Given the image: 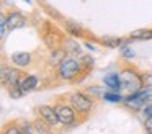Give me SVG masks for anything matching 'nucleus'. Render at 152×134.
Wrapping results in <instances>:
<instances>
[{
    "instance_id": "b1692460",
    "label": "nucleus",
    "mask_w": 152,
    "mask_h": 134,
    "mask_svg": "<svg viewBox=\"0 0 152 134\" xmlns=\"http://www.w3.org/2000/svg\"><path fill=\"white\" fill-rule=\"evenodd\" d=\"M144 131L145 134H152V116H147L144 119Z\"/></svg>"
},
{
    "instance_id": "423d86ee",
    "label": "nucleus",
    "mask_w": 152,
    "mask_h": 134,
    "mask_svg": "<svg viewBox=\"0 0 152 134\" xmlns=\"http://www.w3.org/2000/svg\"><path fill=\"white\" fill-rule=\"evenodd\" d=\"M21 77H23V72L18 67H13V65L5 64V62H0V83L4 85V88L20 83Z\"/></svg>"
},
{
    "instance_id": "bb28decb",
    "label": "nucleus",
    "mask_w": 152,
    "mask_h": 134,
    "mask_svg": "<svg viewBox=\"0 0 152 134\" xmlns=\"http://www.w3.org/2000/svg\"><path fill=\"white\" fill-rule=\"evenodd\" d=\"M2 25H7V15L0 10V26H2Z\"/></svg>"
},
{
    "instance_id": "5701e85b",
    "label": "nucleus",
    "mask_w": 152,
    "mask_h": 134,
    "mask_svg": "<svg viewBox=\"0 0 152 134\" xmlns=\"http://www.w3.org/2000/svg\"><path fill=\"white\" fill-rule=\"evenodd\" d=\"M142 82L144 87H152V72H142Z\"/></svg>"
},
{
    "instance_id": "f8f14e48",
    "label": "nucleus",
    "mask_w": 152,
    "mask_h": 134,
    "mask_svg": "<svg viewBox=\"0 0 152 134\" xmlns=\"http://www.w3.org/2000/svg\"><path fill=\"white\" fill-rule=\"evenodd\" d=\"M62 48L66 49L67 56H79V57L82 56V46H80L74 38H67V39H64Z\"/></svg>"
},
{
    "instance_id": "6e6552de",
    "label": "nucleus",
    "mask_w": 152,
    "mask_h": 134,
    "mask_svg": "<svg viewBox=\"0 0 152 134\" xmlns=\"http://www.w3.org/2000/svg\"><path fill=\"white\" fill-rule=\"evenodd\" d=\"M28 25V18L18 10H12L7 13V28L8 31H17Z\"/></svg>"
},
{
    "instance_id": "f3484780",
    "label": "nucleus",
    "mask_w": 152,
    "mask_h": 134,
    "mask_svg": "<svg viewBox=\"0 0 152 134\" xmlns=\"http://www.w3.org/2000/svg\"><path fill=\"white\" fill-rule=\"evenodd\" d=\"M129 39L131 41H147V39H152V28L136 29V31L129 33Z\"/></svg>"
},
{
    "instance_id": "2eb2a0df",
    "label": "nucleus",
    "mask_w": 152,
    "mask_h": 134,
    "mask_svg": "<svg viewBox=\"0 0 152 134\" xmlns=\"http://www.w3.org/2000/svg\"><path fill=\"white\" fill-rule=\"evenodd\" d=\"M103 83L113 92L121 90V82H119V74H108L103 77Z\"/></svg>"
},
{
    "instance_id": "aec40b11",
    "label": "nucleus",
    "mask_w": 152,
    "mask_h": 134,
    "mask_svg": "<svg viewBox=\"0 0 152 134\" xmlns=\"http://www.w3.org/2000/svg\"><path fill=\"white\" fill-rule=\"evenodd\" d=\"M79 61H80V64H82V69H83V74L85 75L95 67V59H93L92 56H88V54H82Z\"/></svg>"
},
{
    "instance_id": "20e7f679",
    "label": "nucleus",
    "mask_w": 152,
    "mask_h": 134,
    "mask_svg": "<svg viewBox=\"0 0 152 134\" xmlns=\"http://www.w3.org/2000/svg\"><path fill=\"white\" fill-rule=\"evenodd\" d=\"M67 100L74 106V110L79 113L82 121H85L95 108V98L83 90H74L70 93H67Z\"/></svg>"
},
{
    "instance_id": "0eeeda50",
    "label": "nucleus",
    "mask_w": 152,
    "mask_h": 134,
    "mask_svg": "<svg viewBox=\"0 0 152 134\" xmlns=\"http://www.w3.org/2000/svg\"><path fill=\"white\" fill-rule=\"evenodd\" d=\"M34 111H36V116L43 118L46 123H49L51 126L54 127V129H59L62 124H61L59 118H57V113H56V108H54V105H38L36 108H34Z\"/></svg>"
},
{
    "instance_id": "ddd939ff",
    "label": "nucleus",
    "mask_w": 152,
    "mask_h": 134,
    "mask_svg": "<svg viewBox=\"0 0 152 134\" xmlns=\"http://www.w3.org/2000/svg\"><path fill=\"white\" fill-rule=\"evenodd\" d=\"M98 41L102 42L105 48L115 49V48H121L124 42H128L129 38H128V39H123V38H116V36H103V38H100Z\"/></svg>"
},
{
    "instance_id": "c85d7f7f",
    "label": "nucleus",
    "mask_w": 152,
    "mask_h": 134,
    "mask_svg": "<svg viewBox=\"0 0 152 134\" xmlns=\"http://www.w3.org/2000/svg\"><path fill=\"white\" fill-rule=\"evenodd\" d=\"M25 2H26V3H30V0H25Z\"/></svg>"
},
{
    "instance_id": "9b49d317",
    "label": "nucleus",
    "mask_w": 152,
    "mask_h": 134,
    "mask_svg": "<svg viewBox=\"0 0 152 134\" xmlns=\"http://www.w3.org/2000/svg\"><path fill=\"white\" fill-rule=\"evenodd\" d=\"M64 28H66V31L69 33L72 38H83V36L87 34L85 28H83L82 25H79L77 21H72V20H67V21L64 23Z\"/></svg>"
},
{
    "instance_id": "4be33fe9",
    "label": "nucleus",
    "mask_w": 152,
    "mask_h": 134,
    "mask_svg": "<svg viewBox=\"0 0 152 134\" xmlns=\"http://www.w3.org/2000/svg\"><path fill=\"white\" fill-rule=\"evenodd\" d=\"M119 52H121V57L126 59V61H129V59L134 57V51L131 49V46H129L128 42H124V44L119 48Z\"/></svg>"
},
{
    "instance_id": "dca6fc26",
    "label": "nucleus",
    "mask_w": 152,
    "mask_h": 134,
    "mask_svg": "<svg viewBox=\"0 0 152 134\" xmlns=\"http://www.w3.org/2000/svg\"><path fill=\"white\" fill-rule=\"evenodd\" d=\"M33 123H34V127H36V133L38 134H54V127L51 126L49 123H46L43 118L36 116L33 119Z\"/></svg>"
},
{
    "instance_id": "9d476101",
    "label": "nucleus",
    "mask_w": 152,
    "mask_h": 134,
    "mask_svg": "<svg viewBox=\"0 0 152 134\" xmlns=\"http://www.w3.org/2000/svg\"><path fill=\"white\" fill-rule=\"evenodd\" d=\"M38 83H39V78H38V75H34V74L23 75L21 80H20V87H21V90H23V93H30V92L36 90Z\"/></svg>"
},
{
    "instance_id": "7ed1b4c3",
    "label": "nucleus",
    "mask_w": 152,
    "mask_h": 134,
    "mask_svg": "<svg viewBox=\"0 0 152 134\" xmlns=\"http://www.w3.org/2000/svg\"><path fill=\"white\" fill-rule=\"evenodd\" d=\"M53 105H54V108H56L57 118H59L61 124H62L64 127H75L77 124L82 123V118L79 116V113L74 110V106L69 103V100H67V95L56 98V101H54Z\"/></svg>"
},
{
    "instance_id": "1a4fd4ad",
    "label": "nucleus",
    "mask_w": 152,
    "mask_h": 134,
    "mask_svg": "<svg viewBox=\"0 0 152 134\" xmlns=\"http://www.w3.org/2000/svg\"><path fill=\"white\" fill-rule=\"evenodd\" d=\"M10 61L15 67L25 69V67H30L31 65V62H33V54H31V52H25V51L13 52V54L10 56Z\"/></svg>"
},
{
    "instance_id": "f03ea898",
    "label": "nucleus",
    "mask_w": 152,
    "mask_h": 134,
    "mask_svg": "<svg viewBox=\"0 0 152 134\" xmlns=\"http://www.w3.org/2000/svg\"><path fill=\"white\" fill-rule=\"evenodd\" d=\"M57 78L62 82H72L77 83L82 77H85L80 61L75 56H66L59 65H57Z\"/></svg>"
},
{
    "instance_id": "a878e982",
    "label": "nucleus",
    "mask_w": 152,
    "mask_h": 134,
    "mask_svg": "<svg viewBox=\"0 0 152 134\" xmlns=\"http://www.w3.org/2000/svg\"><path fill=\"white\" fill-rule=\"evenodd\" d=\"M7 31H8L7 25H2V26H0V39H4V38H5V34H7Z\"/></svg>"
},
{
    "instance_id": "a211bd4d",
    "label": "nucleus",
    "mask_w": 152,
    "mask_h": 134,
    "mask_svg": "<svg viewBox=\"0 0 152 134\" xmlns=\"http://www.w3.org/2000/svg\"><path fill=\"white\" fill-rule=\"evenodd\" d=\"M0 134H21L20 126H18V119H10L2 126Z\"/></svg>"
},
{
    "instance_id": "412c9836",
    "label": "nucleus",
    "mask_w": 152,
    "mask_h": 134,
    "mask_svg": "<svg viewBox=\"0 0 152 134\" xmlns=\"http://www.w3.org/2000/svg\"><path fill=\"white\" fill-rule=\"evenodd\" d=\"M102 97H103V100L110 101V103H123V100H124V95L119 93V92H113V90L105 92Z\"/></svg>"
},
{
    "instance_id": "39448f33",
    "label": "nucleus",
    "mask_w": 152,
    "mask_h": 134,
    "mask_svg": "<svg viewBox=\"0 0 152 134\" xmlns=\"http://www.w3.org/2000/svg\"><path fill=\"white\" fill-rule=\"evenodd\" d=\"M41 38H43L44 44H46L49 49L61 48V46H62V42H64V39H66L56 29V26L51 25L49 21H44L43 26H41Z\"/></svg>"
},
{
    "instance_id": "4468645a",
    "label": "nucleus",
    "mask_w": 152,
    "mask_h": 134,
    "mask_svg": "<svg viewBox=\"0 0 152 134\" xmlns=\"http://www.w3.org/2000/svg\"><path fill=\"white\" fill-rule=\"evenodd\" d=\"M67 56L66 49L61 46V48H56V49H51V54H49V65H53V67H57V65L62 62V59Z\"/></svg>"
},
{
    "instance_id": "6ab92c4d",
    "label": "nucleus",
    "mask_w": 152,
    "mask_h": 134,
    "mask_svg": "<svg viewBox=\"0 0 152 134\" xmlns=\"http://www.w3.org/2000/svg\"><path fill=\"white\" fill-rule=\"evenodd\" d=\"M18 126H20L21 134H38L34 123L30 119H18Z\"/></svg>"
},
{
    "instance_id": "393cba45",
    "label": "nucleus",
    "mask_w": 152,
    "mask_h": 134,
    "mask_svg": "<svg viewBox=\"0 0 152 134\" xmlns=\"http://www.w3.org/2000/svg\"><path fill=\"white\" fill-rule=\"evenodd\" d=\"M142 113L145 114V118L147 116H152V103H147L144 108H142Z\"/></svg>"
},
{
    "instance_id": "cd10ccee",
    "label": "nucleus",
    "mask_w": 152,
    "mask_h": 134,
    "mask_svg": "<svg viewBox=\"0 0 152 134\" xmlns=\"http://www.w3.org/2000/svg\"><path fill=\"white\" fill-rule=\"evenodd\" d=\"M83 44H85V48H87V49H90V51H95V49H96V46L93 44V42H90V41H85Z\"/></svg>"
},
{
    "instance_id": "f257e3e1",
    "label": "nucleus",
    "mask_w": 152,
    "mask_h": 134,
    "mask_svg": "<svg viewBox=\"0 0 152 134\" xmlns=\"http://www.w3.org/2000/svg\"><path fill=\"white\" fill-rule=\"evenodd\" d=\"M119 82H121V93L124 97L131 93L139 92L144 87V82H142V72L139 70L136 65L132 64H124L119 70Z\"/></svg>"
}]
</instances>
